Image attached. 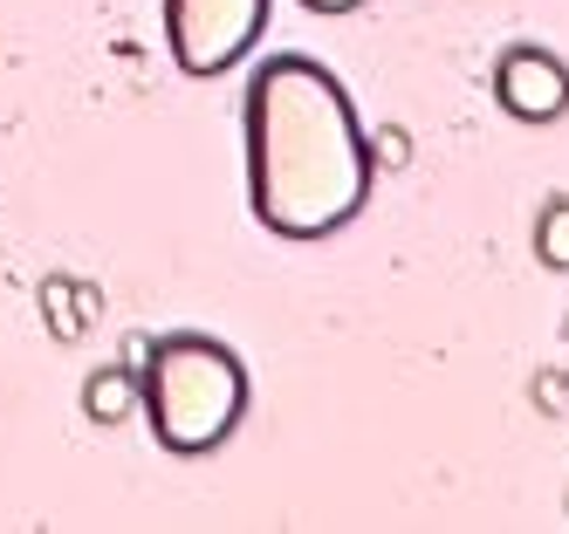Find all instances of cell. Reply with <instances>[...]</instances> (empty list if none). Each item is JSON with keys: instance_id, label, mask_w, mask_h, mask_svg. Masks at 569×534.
<instances>
[{"instance_id": "cell-1", "label": "cell", "mask_w": 569, "mask_h": 534, "mask_svg": "<svg viewBox=\"0 0 569 534\" xmlns=\"http://www.w3.org/2000/svg\"><path fill=\"white\" fill-rule=\"evenodd\" d=\"M248 123V205L281 240L343 233L378 185L350 90L316 56H268L240 97Z\"/></svg>"}, {"instance_id": "cell-2", "label": "cell", "mask_w": 569, "mask_h": 534, "mask_svg": "<svg viewBox=\"0 0 569 534\" xmlns=\"http://www.w3.org/2000/svg\"><path fill=\"white\" fill-rule=\"evenodd\" d=\"M138 404H144L151 439L179 452V460L220 452L248 419V363L207 329H166V336L144 343Z\"/></svg>"}, {"instance_id": "cell-3", "label": "cell", "mask_w": 569, "mask_h": 534, "mask_svg": "<svg viewBox=\"0 0 569 534\" xmlns=\"http://www.w3.org/2000/svg\"><path fill=\"white\" fill-rule=\"evenodd\" d=\"M158 21H166V49L179 75L207 82L254 56L268 28V0H158Z\"/></svg>"}, {"instance_id": "cell-4", "label": "cell", "mask_w": 569, "mask_h": 534, "mask_svg": "<svg viewBox=\"0 0 569 534\" xmlns=\"http://www.w3.org/2000/svg\"><path fill=\"white\" fill-rule=\"evenodd\" d=\"M495 103L515 123H556L569 110V62L542 41H515L495 62Z\"/></svg>"}, {"instance_id": "cell-5", "label": "cell", "mask_w": 569, "mask_h": 534, "mask_svg": "<svg viewBox=\"0 0 569 534\" xmlns=\"http://www.w3.org/2000/svg\"><path fill=\"white\" fill-rule=\"evenodd\" d=\"M83 411H90L97 425L131 419V411H138V377H131V370H117V363L90 370V384H83Z\"/></svg>"}, {"instance_id": "cell-6", "label": "cell", "mask_w": 569, "mask_h": 534, "mask_svg": "<svg viewBox=\"0 0 569 534\" xmlns=\"http://www.w3.org/2000/svg\"><path fill=\"white\" fill-rule=\"evenodd\" d=\"M536 261L549 274H569V192H549L536 213Z\"/></svg>"}, {"instance_id": "cell-7", "label": "cell", "mask_w": 569, "mask_h": 534, "mask_svg": "<svg viewBox=\"0 0 569 534\" xmlns=\"http://www.w3.org/2000/svg\"><path fill=\"white\" fill-rule=\"evenodd\" d=\"M302 8H309V14H357L363 0H302Z\"/></svg>"}]
</instances>
